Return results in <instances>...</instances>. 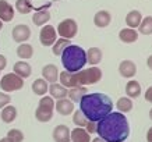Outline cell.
<instances>
[{"label":"cell","mask_w":152,"mask_h":142,"mask_svg":"<svg viewBox=\"0 0 152 142\" xmlns=\"http://www.w3.org/2000/svg\"><path fill=\"white\" fill-rule=\"evenodd\" d=\"M96 133L106 142H124L130 135V124L123 113L115 111L98 121Z\"/></svg>","instance_id":"6da1fadb"},{"label":"cell","mask_w":152,"mask_h":142,"mask_svg":"<svg viewBox=\"0 0 152 142\" xmlns=\"http://www.w3.org/2000/svg\"><path fill=\"white\" fill-rule=\"evenodd\" d=\"M112 109H113L112 99L101 92L87 93L80 100V110L87 117V120L94 123H98L107 114H110Z\"/></svg>","instance_id":"7a4b0ae2"},{"label":"cell","mask_w":152,"mask_h":142,"mask_svg":"<svg viewBox=\"0 0 152 142\" xmlns=\"http://www.w3.org/2000/svg\"><path fill=\"white\" fill-rule=\"evenodd\" d=\"M60 84L66 88L74 87H84V85H92L102 79V70L98 66L83 68L78 73H69V71H61L59 74Z\"/></svg>","instance_id":"3957f363"},{"label":"cell","mask_w":152,"mask_h":142,"mask_svg":"<svg viewBox=\"0 0 152 142\" xmlns=\"http://www.w3.org/2000/svg\"><path fill=\"white\" fill-rule=\"evenodd\" d=\"M61 63L66 71L78 73L87 64V52L78 45L67 46L61 53Z\"/></svg>","instance_id":"277c9868"},{"label":"cell","mask_w":152,"mask_h":142,"mask_svg":"<svg viewBox=\"0 0 152 142\" xmlns=\"http://www.w3.org/2000/svg\"><path fill=\"white\" fill-rule=\"evenodd\" d=\"M53 111H55V99L49 96H43L41 98L38 109L35 110V117L41 123H48L53 117Z\"/></svg>","instance_id":"5b68a950"},{"label":"cell","mask_w":152,"mask_h":142,"mask_svg":"<svg viewBox=\"0 0 152 142\" xmlns=\"http://www.w3.org/2000/svg\"><path fill=\"white\" fill-rule=\"evenodd\" d=\"M23 87H24V79L14 73L6 74V75H3L1 79H0V88H1V91L6 92V93L20 91Z\"/></svg>","instance_id":"8992f818"},{"label":"cell","mask_w":152,"mask_h":142,"mask_svg":"<svg viewBox=\"0 0 152 142\" xmlns=\"http://www.w3.org/2000/svg\"><path fill=\"white\" fill-rule=\"evenodd\" d=\"M56 32H57V35H60V38H64V39L70 41L78 32V24L75 23V20L73 18H66L59 23Z\"/></svg>","instance_id":"52a82bcc"},{"label":"cell","mask_w":152,"mask_h":142,"mask_svg":"<svg viewBox=\"0 0 152 142\" xmlns=\"http://www.w3.org/2000/svg\"><path fill=\"white\" fill-rule=\"evenodd\" d=\"M39 41L43 46H52L57 41V32L56 28L52 25H43L39 32Z\"/></svg>","instance_id":"ba28073f"},{"label":"cell","mask_w":152,"mask_h":142,"mask_svg":"<svg viewBox=\"0 0 152 142\" xmlns=\"http://www.w3.org/2000/svg\"><path fill=\"white\" fill-rule=\"evenodd\" d=\"M11 36L15 42H20V43H23V42H27L29 38H31V29L28 25L25 24H20V25H15L13 28V31H11Z\"/></svg>","instance_id":"9c48e42d"},{"label":"cell","mask_w":152,"mask_h":142,"mask_svg":"<svg viewBox=\"0 0 152 142\" xmlns=\"http://www.w3.org/2000/svg\"><path fill=\"white\" fill-rule=\"evenodd\" d=\"M42 78L48 84H55L59 81V68L55 64H46L42 68Z\"/></svg>","instance_id":"30bf717a"},{"label":"cell","mask_w":152,"mask_h":142,"mask_svg":"<svg viewBox=\"0 0 152 142\" xmlns=\"http://www.w3.org/2000/svg\"><path fill=\"white\" fill-rule=\"evenodd\" d=\"M119 73L124 78H133L137 74V66L131 60H123L119 64Z\"/></svg>","instance_id":"8fae6325"},{"label":"cell","mask_w":152,"mask_h":142,"mask_svg":"<svg viewBox=\"0 0 152 142\" xmlns=\"http://www.w3.org/2000/svg\"><path fill=\"white\" fill-rule=\"evenodd\" d=\"M55 110H57V113L61 116H70L71 113H74V103L67 98L59 99L57 102H55Z\"/></svg>","instance_id":"7c38bea8"},{"label":"cell","mask_w":152,"mask_h":142,"mask_svg":"<svg viewBox=\"0 0 152 142\" xmlns=\"http://www.w3.org/2000/svg\"><path fill=\"white\" fill-rule=\"evenodd\" d=\"M14 18V7L7 0H0V21L10 23Z\"/></svg>","instance_id":"4fadbf2b"},{"label":"cell","mask_w":152,"mask_h":142,"mask_svg":"<svg viewBox=\"0 0 152 142\" xmlns=\"http://www.w3.org/2000/svg\"><path fill=\"white\" fill-rule=\"evenodd\" d=\"M52 135L55 142H70V128L64 124L56 125Z\"/></svg>","instance_id":"5bb4252c"},{"label":"cell","mask_w":152,"mask_h":142,"mask_svg":"<svg viewBox=\"0 0 152 142\" xmlns=\"http://www.w3.org/2000/svg\"><path fill=\"white\" fill-rule=\"evenodd\" d=\"M70 142H91V134L83 127H75L70 131Z\"/></svg>","instance_id":"9a60e30c"},{"label":"cell","mask_w":152,"mask_h":142,"mask_svg":"<svg viewBox=\"0 0 152 142\" xmlns=\"http://www.w3.org/2000/svg\"><path fill=\"white\" fill-rule=\"evenodd\" d=\"M49 93H50V98H53V99H64V98H67V92H69V89L66 87H63L61 84H50L49 85Z\"/></svg>","instance_id":"2e32d148"},{"label":"cell","mask_w":152,"mask_h":142,"mask_svg":"<svg viewBox=\"0 0 152 142\" xmlns=\"http://www.w3.org/2000/svg\"><path fill=\"white\" fill-rule=\"evenodd\" d=\"M112 21V15L109 11H106V10H101V11H98L95 14V17H94V24L96 25L98 28H105L107 27Z\"/></svg>","instance_id":"e0dca14e"},{"label":"cell","mask_w":152,"mask_h":142,"mask_svg":"<svg viewBox=\"0 0 152 142\" xmlns=\"http://www.w3.org/2000/svg\"><path fill=\"white\" fill-rule=\"evenodd\" d=\"M13 70H14V74H17V75L21 77L23 79L24 78L31 77V74H32V67L28 64L27 61H17V63L14 64Z\"/></svg>","instance_id":"ac0fdd59"},{"label":"cell","mask_w":152,"mask_h":142,"mask_svg":"<svg viewBox=\"0 0 152 142\" xmlns=\"http://www.w3.org/2000/svg\"><path fill=\"white\" fill-rule=\"evenodd\" d=\"M142 18H144L142 14L140 13L138 10H131V11L126 15V24H127V27L129 28L135 29V28L140 27V24H141Z\"/></svg>","instance_id":"d6986e66"},{"label":"cell","mask_w":152,"mask_h":142,"mask_svg":"<svg viewBox=\"0 0 152 142\" xmlns=\"http://www.w3.org/2000/svg\"><path fill=\"white\" fill-rule=\"evenodd\" d=\"M102 57H103V53L99 47H89L87 50V64H91L94 67L101 63Z\"/></svg>","instance_id":"ffe728a7"},{"label":"cell","mask_w":152,"mask_h":142,"mask_svg":"<svg viewBox=\"0 0 152 142\" xmlns=\"http://www.w3.org/2000/svg\"><path fill=\"white\" fill-rule=\"evenodd\" d=\"M119 38L121 42L124 43H134V42L138 39V32L133 29V28H123L121 31L119 32Z\"/></svg>","instance_id":"44dd1931"},{"label":"cell","mask_w":152,"mask_h":142,"mask_svg":"<svg viewBox=\"0 0 152 142\" xmlns=\"http://www.w3.org/2000/svg\"><path fill=\"white\" fill-rule=\"evenodd\" d=\"M17 114H18V111H17V109H15V106L7 105L6 107H3V109H1L0 117H1V120H3V123L10 124V123H13L14 120H15Z\"/></svg>","instance_id":"7402d4cb"},{"label":"cell","mask_w":152,"mask_h":142,"mask_svg":"<svg viewBox=\"0 0 152 142\" xmlns=\"http://www.w3.org/2000/svg\"><path fill=\"white\" fill-rule=\"evenodd\" d=\"M48 89H49V84L43 78H38L32 82V92L37 96H45Z\"/></svg>","instance_id":"603a6c76"},{"label":"cell","mask_w":152,"mask_h":142,"mask_svg":"<svg viewBox=\"0 0 152 142\" xmlns=\"http://www.w3.org/2000/svg\"><path fill=\"white\" fill-rule=\"evenodd\" d=\"M50 20V13L49 10H39L34 14L32 17V23L37 25V27H43L46 25V23Z\"/></svg>","instance_id":"cb8c5ba5"},{"label":"cell","mask_w":152,"mask_h":142,"mask_svg":"<svg viewBox=\"0 0 152 142\" xmlns=\"http://www.w3.org/2000/svg\"><path fill=\"white\" fill-rule=\"evenodd\" d=\"M126 93H127V96L130 99H133V98H138L141 95V85H140L138 81H135V79H131L127 82L126 85Z\"/></svg>","instance_id":"d4e9b609"},{"label":"cell","mask_w":152,"mask_h":142,"mask_svg":"<svg viewBox=\"0 0 152 142\" xmlns=\"http://www.w3.org/2000/svg\"><path fill=\"white\" fill-rule=\"evenodd\" d=\"M84 95H87V88L85 87H74V88H70L69 92H67V96H69V99L73 103H75V102L81 100V98L84 96Z\"/></svg>","instance_id":"484cf974"},{"label":"cell","mask_w":152,"mask_h":142,"mask_svg":"<svg viewBox=\"0 0 152 142\" xmlns=\"http://www.w3.org/2000/svg\"><path fill=\"white\" fill-rule=\"evenodd\" d=\"M34 55V47L29 43H21V45L17 47V56L23 60H28L31 59Z\"/></svg>","instance_id":"4316f807"},{"label":"cell","mask_w":152,"mask_h":142,"mask_svg":"<svg viewBox=\"0 0 152 142\" xmlns=\"http://www.w3.org/2000/svg\"><path fill=\"white\" fill-rule=\"evenodd\" d=\"M71 45V42L69 41V39H64V38H60V39H57V41L52 45V52H53V55L55 56H61V53H63V50H64L67 46Z\"/></svg>","instance_id":"83f0119b"},{"label":"cell","mask_w":152,"mask_h":142,"mask_svg":"<svg viewBox=\"0 0 152 142\" xmlns=\"http://www.w3.org/2000/svg\"><path fill=\"white\" fill-rule=\"evenodd\" d=\"M116 107H117V110H119L120 113H129V111H131L133 110V100L130 99V98H120L119 100H117V103H116Z\"/></svg>","instance_id":"f1b7e54d"},{"label":"cell","mask_w":152,"mask_h":142,"mask_svg":"<svg viewBox=\"0 0 152 142\" xmlns=\"http://www.w3.org/2000/svg\"><path fill=\"white\" fill-rule=\"evenodd\" d=\"M138 31L142 35H151L152 33V17L151 15L142 18V21H141V24H140V27H138Z\"/></svg>","instance_id":"f546056e"},{"label":"cell","mask_w":152,"mask_h":142,"mask_svg":"<svg viewBox=\"0 0 152 142\" xmlns=\"http://www.w3.org/2000/svg\"><path fill=\"white\" fill-rule=\"evenodd\" d=\"M32 4H31V0H17L15 1V10L20 14H28L32 10Z\"/></svg>","instance_id":"4dcf8cb0"},{"label":"cell","mask_w":152,"mask_h":142,"mask_svg":"<svg viewBox=\"0 0 152 142\" xmlns=\"http://www.w3.org/2000/svg\"><path fill=\"white\" fill-rule=\"evenodd\" d=\"M73 123L77 125V127H85L87 125V123H88V120H87V117L83 114V111L81 110H75L73 113Z\"/></svg>","instance_id":"1f68e13d"},{"label":"cell","mask_w":152,"mask_h":142,"mask_svg":"<svg viewBox=\"0 0 152 142\" xmlns=\"http://www.w3.org/2000/svg\"><path fill=\"white\" fill-rule=\"evenodd\" d=\"M7 138H9L11 142H23L24 141V134L21 130L13 128L7 133Z\"/></svg>","instance_id":"d6a6232c"},{"label":"cell","mask_w":152,"mask_h":142,"mask_svg":"<svg viewBox=\"0 0 152 142\" xmlns=\"http://www.w3.org/2000/svg\"><path fill=\"white\" fill-rule=\"evenodd\" d=\"M10 102H11V98H10L9 93L0 92V109H3L7 105H10Z\"/></svg>","instance_id":"836d02e7"},{"label":"cell","mask_w":152,"mask_h":142,"mask_svg":"<svg viewBox=\"0 0 152 142\" xmlns=\"http://www.w3.org/2000/svg\"><path fill=\"white\" fill-rule=\"evenodd\" d=\"M84 128H85V131H87L88 134H94V133H96V123H94V121H89V120H88L87 125H85Z\"/></svg>","instance_id":"e575fe53"},{"label":"cell","mask_w":152,"mask_h":142,"mask_svg":"<svg viewBox=\"0 0 152 142\" xmlns=\"http://www.w3.org/2000/svg\"><path fill=\"white\" fill-rule=\"evenodd\" d=\"M145 100L152 103V87H149L147 91H145Z\"/></svg>","instance_id":"d590c367"},{"label":"cell","mask_w":152,"mask_h":142,"mask_svg":"<svg viewBox=\"0 0 152 142\" xmlns=\"http://www.w3.org/2000/svg\"><path fill=\"white\" fill-rule=\"evenodd\" d=\"M6 66H7V59H6L3 55H0V71H1V70H4Z\"/></svg>","instance_id":"8d00e7d4"},{"label":"cell","mask_w":152,"mask_h":142,"mask_svg":"<svg viewBox=\"0 0 152 142\" xmlns=\"http://www.w3.org/2000/svg\"><path fill=\"white\" fill-rule=\"evenodd\" d=\"M147 142H152V127H149L147 131Z\"/></svg>","instance_id":"74e56055"},{"label":"cell","mask_w":152,"mask_h":142,"mask_svg":"<svg viewBox=\"0 0 152 142\" xmlns=\"http://www.w3.org/2000/svg\"><path fill=\"white\" fill-rule=\"evenodd\" d=\"M147 66H148V68H149V70L152 71V55L147 59Z\"/></svg>","instance_id":"f35d334b"},{"label":"cell","mask_w":152,"mask_h":142,"mask_svg":"<svg viewBox=\"0 0 152 142\" xmlns=\"http://www.w3.org/2000/svg\"><path fill=\"white\" fill-rule=\"evenodd\" d=\"M91 142H106V141H103L101 137H96V138H94V139H91Z\"/></svg>","instance_id":"ab89813d"},{"label":"cell","mask_w":152,"mask_h":142,"mask_svg":"<svg viewBox=\"0 0 152 142\" xmlns=\"http://www.w3.org/2000/svg\"><path fill=\"white\" fill-rule=\"evenodd\" d=\"M0 142H11V141H10L9 138L6 137V138H1V139H0Z\"/></svg>","instance_id":"60d3db41"},{"label":"cell","mask_w":152,"mask_h":142,"mask_svg":"<svg viewBox=\"0 0 152 142\" xmlns=\"http://www.w3.org/2000/svg\"><path fill=\"white\" fill-rule=\"evenodd\" d=\"M149 119H151V120H152V109H151V110H149Z\"/></svg>","instance_id":"b9f144b4"},{"label":"cell","mask_w":152,"mask_h":142,"mask_svg":"<svg viewBox=\"0 0 152 142\" xmlns=\"http://www.w3.org/2000/svg\"><path fill=\"white\" fill-rule=\"evenodd\" d=\"M1 27H3V23H1V21H0V29H1Z\"/></svg>","instance_id":"7bdbcfd3"}]
</instances>
